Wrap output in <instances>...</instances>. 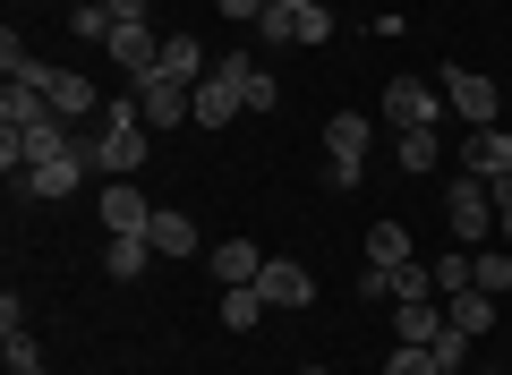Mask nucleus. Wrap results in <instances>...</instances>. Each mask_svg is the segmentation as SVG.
I'll list each match as a JSON object with an SVG mask.
<instances>
[{
  "label": "nucleus",
  "instance_id": "nucleus-8",
  "mask_svg": "<svg viewBox=\"0 0 512 375\" xmlns=\"http://www.w3.org/2000/svg\"><path fill=\"white\" fill-rule=\"evenodd\" d=\"M461 171H470V179H512V128L504 120L470 128V137H461Z\"/></svg>",
  "mask_w": 512,
  "mask_h": 375
},
{
  "label": "nucleus",
  "instance_id": "nucleus-16",
  "mask_svg": "<svg viewBox=\"0 0 512 375\" xmlns=\"http://www.w3.org/2000/svg\"><path fill=\"white\" fill-rule=\"evenodd\" d=\"M393 333H402V341H419V350H427V341L444 333V299H410V307H393Z\"/></svg>",
  "mask_w": 512,
  "mask_h": 375
},
{
  "label": "nucleus",
  "instance_id": "nucleus-28",
  "mask_svg": "<svg viewBox=\"0 0 512 375\" xmlns=\"http://www.w3.org/2000/svg\"><path fill=\"white\" fill-rule=\"evenodd\" d=\"M291 26H299L308 52H316V43H333V9H325V0H316V9H291Z\"/></svg>",
  "mask_w": 512,
  "mask_h": 375
},
{
  "label": "nucleus",
  "instance_id": "nucleus-33",
  "mask_svg": "<svg viewBox=\"0 0 512 375\" xmlns=\"http://www.w3.org/2000/svg\"><path fill=\"white\" fill-rule=\"evenodd\" d=\"M274 9H316V0H274Z\"/></svg>",
  "mask_w": 512,
  "mask_h": 375
},
{
  "label": "nucleus",
  "instance_id": "nucleus-26",
  "mask_svg": "<svg viewBox=\"0 0 512 375\" xmlns=\"http://www.w3.org/2000/svg\"><path fill=\"white\" fill-rule=\"evenodd\" d=\"M69 26H77V43H111V26H120V18H111L103 0H77V9H69Z\"/></svg>",
  "mask_w": 512,
  "mask_h": 375
},
{
  "label": "nucleus",
  "instance_id": "nucleus-6",
  "mask_svg": "<svg viewBox=\"0 0 512 375\" xmlns=\"http://www.w3.org/2000/svg\"><path fill=\"white\" fill-rule=\"evenodd\" d=\"M384 120H393V128H436L444 120V86H427V77H393V86H384Z\"/></svg>",
  "mask_w": 512,
  "mask_h": 375
},
{
  "label": "nucleus",
  "instance_id": "nucleus-7",
  "mask_svg": "<svg viewBox=\"0 0 512 375\" xmlns=\"http://www.w3.org/2000/svg\"><path fill=\"white\" fill-rule=\"evenodd\" d=\"M256 290H265V307H274V316H299V307L316 299V273H308V265H291V256H265Z\"/></svg>",
  "mask_w": 512,
  "mask_h": 375
},
{
  "label": "nucleus",
  "instance_id": "nucleus-22",
  "mask_svg": "<svg viewBox=\"0 0 512 375\" xmlns=\"http://www.w3.org/2000/svg\"><path fill=\"white\" fill-rule=\"evenodd\" d=\"M444 316H453L461 333L478 341V333H487V324H495V299H487V290H453V299H444Z\"/></svg>",
  "mask_w": 512,
  "mask_h": 375
},
{
  "label": "nucleus",
  "instance_id": "nucleus-13",
  "mask_svg": "<svg viewBox=\"0 0 512 375\" xmlns=\"http://www.w3.org/2000/svg\"><path fill=\"white\" fill-rule=\"evenodd\" d=\"M146 256H154L146 231H103V273H111V282H137V273H146Z\"/></svg>",
  "mask_w": 512,
  "mask_h": 375
},
{
  "label": "nucleus",
  "instance_id": "nucleus-12",
  "mask_svg": "<svg viewBox=\"0 0 512 375\" xmlns=\"http://www.w3.org/2000/svg\"><path fill=\"white\" fill-rule=\"evenodd\" d=\"M111 60H120L128 77H154V60H163V43H154V26H111V43H103Z\"/></svg>",
  "mask_w": 512,
  "mask_h": 375
},
{
  "label": "nucleus",
  "instance_id": "nucleus-38",
  "mask_svg": "<svg viewBox=\"0 0 512 375\" xmlns=\"http://www.w3.org/2000/svg\"><path fill=\"white\" fill-rule=\"evenodd\" d=\"M504 375H512V367H504Z\"/></svg>",
  "mask_w": 512,
  "mask_h": 375
},
{
  "label": "nucleus",
  "instance_id": "nucleus-17",
  "mask_svg": "<svg viewBox=\"0 0 512 375\" xmlns=\"http://www.w3.org/2000/svg\"><path fill=\"white\" fill-rule=\"evenodd\" d=\"M384 299H393V307H410V299H444V290H436V265H393V273H384Z\"/></svg>",
  "mask_w": 512,
  "mask_h": 375
},
{
  "label": "nucleus",
  "instance_id": "nucleus-36",
  "mask_svg": "<svg viewBox=\"0 0 512 375\" xmlns=\"http://www.w3.org/2000/svg\"><path fill=\"white\" fill-rule=\"evenodd\" d=\"M504 307H512V299H504Z\"/></svg>",
  "mask_w": 512,
  "mask_h": 375
},
{
  "label": "nucleus",
  "instance_id": "nucleus-5",
  "mask_svg": "<svg viewBox=\"0 0 512 375\" xmlns=\"http://www.w3.org/2000/svg\"><path fill=\"white\" fill-rule=\"evenodd\" d=\"M137 111H146V128H180V120H197V86H180V77H137Z\"/></svg>",
  "mask_w": 512,
  "mask_h": 375
},
{
  "label": "nucleus",
  "instance_id": "nucleus-15",
  "mask_svg": "<svg viewBox=\"0 0 512 375\" xmlns=\"http://www.w3.org/2000/svg\"><path fill=\"white\" fill-rule=\"evenodd\" d=\"M367 265H376V273L419 265V256H410V231H402V222H367Z\"/></svg>",
  "mask_w": 512,
  "mask_h": 375
},
{
  "label": "nucleus",
  "instance_id": "nucleus-37",
  "mask_svg": "<svg viewBox=\"0 0 512 375\" xmlns=\"http://www.w3.org/2000/svg\"><path fill=\"white\" fill-rule=\"evenodd\" d=\"M35 375H43V367H35Z\"/></svg>",
  "mask_w": 512,
  "mask_h": 375
},
{
  "label": "nucleus",
  "instance_id": "nucleus-34",
  "mask_svg": "<svg viewBox=\"0 0 512 375\" xmlns=\"http://www.w3.org/2000/svg\"><path fill=\"white\" fill-rule=\"evenodd\" d=\"M299 375H333V367H299Z\"/></svg>",
  "mask_w": 512,
  "mask_h": 375
},
{
  "label": "nucleus",
  "instance_id": "nucleus-29",
  "mask_svg": "<svg viewBox=\"0 0 512 375\" xmlns=\"http://www.w3.org/2000/svg\"><path fill=\"white\" fill-rule=\"evenodd\" d=\"M384 375H444V367H436V350H419V341H402V350L384 358Z\"/></svg>",
  "mask_w": 512,
  "mask_h": 375
},
{
  "label": "nucleus",
  "instance_id": "nucleus-21",
  "mask_svg": "<svg viewBox=\"0 0 512 375\" xmlns=\"http://www.w3.org/2000/svg\"><path fill=\"white\" fill-rule=\"evenodd\" d=\"M393 154H402V171H436V162H444V137H436V128H402Z\"/></svg>",
  "mask_w": 512,
  "mask_h": 375
},
{
  "label": "nucleus",
  "instance_id": "nucleus-19",
  "mask_svg": "<svg viewBox=\"0 0 512 375\" xmlns=\"http://www.w3.org/2000/svg\"><path fill=\"white\" fill-rule=\"evenodd\" d=\"M470 290H487V299H512V256L470 248Z\"/></svg>",
  "mask_w": 512,
  "mask_h": 375
},
{
  "label": "nucleus",
  "instance_id": "nucleus-18",
  "mask_svg": "<svg viewBox=\"0 0 512 375\" xmlns=\"http://www.w3.org/2000/svg\"><path fill=\"white\" fill-rule=\"evenodd\" d=\"M146 239H154V256H197V222L188 214H154Z\"/></svg>",
  "mask_w": 512,
  "mask_h": 375
},
{
  "label": "nucleus",
  "instance_id": "nucleus-30",
  "mask_svg": "<svg viewBox=\"0 0 512 375\" xmlns=\"http://www.w3.org/2000/svg\"><path fill=\"white\" fill-rule=\"evenodd\" d=\"M436 290H444V299L470 290V248H461V256H436Z\"/></svg>",
  "mask_w": 512,
  "mask_h": 375
},
{
  "label": "nucleus",
  "instance_id": "nucleus-32",
  "mask_svg": "<svg viewBox=\"0 0 512 375\" xmlns=\"http://www.w3.org/2000/svg\"><path fill=\"white\" fill-rule=\"evenodd\" d=\"M222 18H248L256 26V18H265V0H222Z\"/></svg>",
  "mask_w": 512,
  "mask_h": 375
},
{
  "label": "nucleus",
  "instance_id": "nucleus-24",
  "mask_svg": "<svg viewBox=\"0 0 512 375\" xmlns=\"http://www.w3.org/2000/svg\"><path fill=\"white\" fill-rule=\"evenodd\" d=\"M427 350H436V367H444V375H470V333H461L453 316H444V333L427 341Z\"/></svg>",
  "mask_w": 512,
  "mask_h": 375
},
{
  "label": "nucleus",
  "instance_id": "nucleus-11",
  "mask_svg": "<svg viewBox=\"0 0 512 375\" xmlns=\"http://www.w3.org/2000/svg\"><path fill=\"white\" fill-rule=\"evenodd\" d=\"M163 77H180V86H205L214 77V52H205L197 35H163V60H154Z\"/></svg>",
  "mask_w": 512,
  "mask_h": 375
},
{
  "label": "nucleus",
  "instance_id": "nucleus-2",
  "mask_svg": "<svg viewBox=\"0 0 512 375\" xmlns=\"http://www.w3.org/2000/svg\"><path fill=\"white\" fill-rule=\"evenodd\" d=\"M367 154H376V120L333 111V120H325V188H359V179H367Z\"/></svg>",
  "mask_w": 512,
  "mask_h": 375
},
{
  "label": "nucleus",
  "instance_id": "nucleus-10",
  "mask_svg": "<svg viewBox=\"0 0 512 375\" xmlns=\"http://www.w3.org/2000/svg\"><path fill=\"white\" fill-rule=\"evenodd\" d=\"M205 265H214V282H222V290H248L256 273H265V248H256V239H222Z\"/></svg>",
  "mask_w": 512,
  "mask_h": 375
},
{
  "label": "nucleus",
  "instance_id": "nucleus-35",
  "mask_svg": "<svg viewBox=\"0 0 512 375\" xmlns=\"http://www.w3.org/2000/svg\"><path fill=\"white\" fill-rule=\"evenodd\" d=\"M470 375H495V367H470Z\"/></svg>",
  "mask_w": 512,
  "mask_h": 375
},
{
  "label": "nucleus",
  "instance_id": "nucleus-3",
  "mask_svg": "<svg viewBox=\"0 0 512 375\" xmlns=\"http://www.w3.org/2000/svg\"><path fill=\"white\" fill-rule=\"evenodd\" d=\"M444 231H453L461 248H478V239L495 231V197H487V179H470V171H461L453 188H444Z\"/></svg>",
  "mask_w": 512,
  "mask_h": 375
},
{
  "label": "nucleus",
  "instance_id": "nucleus-20",
  "mask_svg": "<svg viewBox=\"0 0 512 375\" xmlns=\"http://www.w3.org/2000/svg\"><path fill=\"white\" fill-rule=\"evenodd\" d=\"M265 316H274V307H265V290H222V324H231V333H256V324H265Z\"/></svg>",
  "mask_w": 512,
  "mask_h": 375
},
{
  "label": "nucleus",
  "instance_id": "nucleus-9",
  "mask_svg": "<svg viewBox=\"0 0 512 375\" xmlns=\"http://www.w3.org/2000/svg\"><path fill=\"white\" fill-rule=\"evenodd\" d=\"M86 171H94V154L77 145V154H60V162H35L18 188H26V197H77V188H86Z\"/></svg>",
  "mask_w": 512,
  "mask_h": 375
},
{
  "label": "nucleus",
  "instance_id": "nucleus-23",
  "mask_svg": "<svg viewBox=\"0 0 512 375\" xmlns=\"http://www.w3.org/2000/svg\"><path fill=\"white\" fill-rule=\"evenodd\" d=\"M35 120H52V103H43L35 86H9V94H0V128H35Z\"/></svg>",
  "mask_w": 512,
  "mask_h": 375
},
{
  "label": "nucleus",
  "instance_id": "nucleus-14",
  "mask_svg": "<svg viewBox=\"0 0 512 375\" xmlns=\"http://www.w3.org/2000/svg\"><path fill=\"white\" fill-rule=\"evenodd\" d=\"M146 222H154L146 188H128V179H120V188H103V231H146Z\"/></svg>",
  "mask_w": 512,
  "mask_h": 375
},
{
  "label": "nucleus",
  "instance_id": "nucleus-25",
  "mask_svg": "<svg viewBox=\"0 0 512 375\" xmlns=\"http://www.w3.org/2000/svg\"><path fill=\"white\" fill-rule=\"evenodd\" d=\"M0 350H9V375H35V367H43V350H35L26 324H0Z\"/></svg>",
  "mask_w": 512,
  "mask_h": 375
},
{
  "label": "nucleus",
  "instance_id": "nucleus-1",
  "mask_svg": "<svg viewBox=\"0 0 512 375\" xmlns=\"http://www.w3.org/2000/svg\"><path fill=\"white\" fill-rule=\"evenodd\" d=\"M86 154H94V171H111V179H128L146 162V111H137V94H128V103H103V120L86 128Z\"/></svg>",
  "mask_w": 512,
  "mask_h": 375
},
{
  "label": "nucleus",
  "instance_id": "nucleus-27",
  "mask_svg": "<svg viewBox=\"0 0 512 375\" xmlns=\"http://www.w3.org/2000/svg\"><path fill=\"white\" fill-rule=\"evenodd\" d=\"M256 43H265V52H282V43H299L291 9H274V0H265V18H256Z\"/></svg>",
  "mask_w": 512,
  "mask_h": 375
},
{
  "label": "nucleus",
  "instance_id": "nucleus-4",
  "mask_svg": "<svg viewBox=\"0 0 512 375\" xmlns=\"http://www.w3.org/2000/svg\"><path fill=\"white\" fill-rule=\"evenodd\" d=\"M436 86H444V111H453V120H470V128H495V120H504V94H495V77H478V69H444Z\"/></svg>",
  "mask_w": 512,
  "mask_h": 375
},
{
  "label": "nucleus",
  "instance_id": "nucleus-31",
  "mask_svg": "<svg viewBox=\"0 0 512 375\" xmlns=\"http://www.w3.org/2000/svg\"><path fill=\"white\" fill-rule=\"evenodd\" d=\"M103 9H111L120 26H146V0H103Z\"/></svg>",
  "mask_w": 512,
  "mask_h": 375
}]
</instances>
